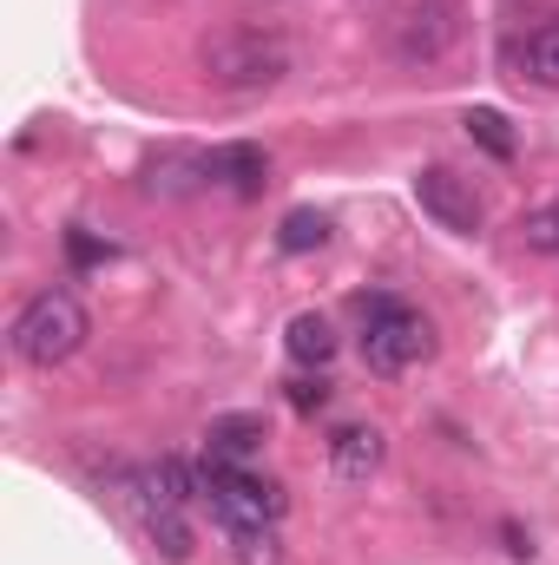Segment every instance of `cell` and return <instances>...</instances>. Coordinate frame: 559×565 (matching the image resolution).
Listing matches in <instances>:
<instances>
[{
	"instance_id": "4fadbf2b",
	"label": "cell",
	"mask_w": 559,
	"mask_h": 565,
	"mask_svg": "<svg viewBox=\"0 0 559 565\" xmlns=\"http://www.w3.org/2000/svg\"><path fill=\"white\" fill-rule=\"evenodd\" d=\"M323 244H329V217H323V211H289L277 224L283 257H303V250H323Z\"/></svg>"
},
{
	"instance_id": "3957f363",
	"label": "cell",
	"mask_w": 559,
	"mask_h": 565,
	"mask_svg": "<svg viewBox=\"0 0 559 565\" xmlns=\"http://www.w3.org/2000/svg\"><path fill=\"white\" fill-rule=\"evenodd\" d=\"M7 342H13V355H20L27 369H53V362H66V355L86 342V309H80V296H66V289L33 296V302L13 316Z\"/></svg>"
},
{
	"instance_id": "277c9868",
	"label": "cell",
	"mask_w": 559,
	"mask_h": 565,
	"mask_svg": "<svg viewBox=\"0 0 559 565\" xmlns=\"http://www.w3.org/2000/svg\"><path fill=\"white\" fill-rule=\"evenodd\" d=\"M198 66H204V79H211V86H224V93H264V86H277L283 73H289V53H283L277 33L238 26V33L204 40Z\"/></svg>"
},
{
	"instance_id": "7c38bea8",
	"label": "cell",
	"mask_w": 559,
	"mask_h": 565,
	"mask_svg": "<svg viewBox=\"0 0 559 565\" xmlns=\"http://www.w3.org/2000/svg\"><path fill=\"white\" fill-rule=\"evenodd\" d=\"M520 79H534V86H559V13L553 20H540V26L520 40Z\"/></svg>"
},
{
	"instance_id": "8992f818",
	"label": "cell",
	"mask_w": 559,
	"mask_h": 565,
	"mask_svg": "<svg viewBox=\"0 0 559 565\" xmlns=\"http://www.w3.org/2000/svg\"><path fill=\"white\" fill-rule=\"evenodd\" d=\"M447 46H454V7H447V0H415V7L395 20V60L434 66Z\"/></svg>"
},
{
	"instance_id": "5b68a950",
	"label": "cell",
	"mask_w": 559,
	"mask_h": 565,
	"mask_svg": "<svg viewBox=\"0 0 559 565\" xmlns=\"http://www.w3.org/2000/svg\"><path fill=\"white\" fill-rule=\"evenodd\" d=\"M415 204L441 224V231H454V237H481V224H487V204H481L474 184L454 178L447 164H421L415 171Z\"/></svg>"
},
{
	"instance_id": "52a82bcc",
	"label": "cell",
	"mask_w": 559,
	"mask_h": 565,
	"mask_svg": "<svg viewBox=\"0 0 559 565\" xmlns=\"http://www.w3.org/2000/svg\"><path fill=\"white\" fill-rule=\"evenodd\" d=\"M382 454H389V440H382L376 422H342L329 434V467H336V480H349V487H362V480L382 467Z\"/></svg>"
},
{
	"instance_id": "ac0fdd59",
	"label": "cell",
	"mask_w": 559,
	"mask_h": 565,
	"mask_svg": "<svg viewBox=\"0 0 559 565\" xmlns=\"http://www.w3.org/2000/svg\"><path fill=\"white\" fill-rule=\"evenodd\" d=\"M66 250H73V264H106L113 257V244H99L93 231H66Z\"/></svg>"
},
{
	"instance_id": "ba28073f",
	"label": "cell",
	"mask_w": 559,
	"mask_h": 565,
	"mask_svg": "<svg viewBox=\"0 0 559 565\" xmlns=\"http://www.w3.org/2000/svg\"><path fill=\"white\" fill-rule=\"evenodd\" d=\"M204 178L224 184L231 198H264V184H271V158H264V145H218V151L204 158Z\"/></svg>"
},
{
	"instance_id": "5bb4252c",
	"label": "cell",
	"mask_w": 559,
	"mask_h": 565,
	"mask_svg": "<svg viewBox=\"0 0 559 565\" xmlns=\"http://www.w3.org/2000/svg\"><path fill=\"white\" fill-rule=\"evenodd\" d=\"M231 559L238 565H283V540L277 526H231Z\"/></svg>"
},
{
	"instance_id": "e0dca14e",
	"label": "cell",
	"mask_w": 559,
	"mask_h": 565,
	"mask_svg": "<svg viewBox=\"0 0 559 565\" xmlns=\"http://www.w3.org/2000/svg\"><path fill=\"white\" fill-rule=\"evenodd\" d=\"M283 388H289V408H296V415H323V408H329V382H323V375H296V382H283Z\"/></svg>"
},
{
	"instance_id": "2e32d148",
	"label": "cell",
	"mask_w": 559,
	"mask_h": 565,
	"mask_svg": "<svg viewBox=\"0 0 559 565\" xmlns=\"http://www.w3.org/2000/svg\"><path fill=\"white\" fill-rule=\"evenodd\" d=\"M520 237H527V250H540V257H559V204L534 211V217L520 224Z\"/></svg>"
},
{
	"instance_id": "8fae6325",
	"label": "cell",
	"mask_w": 559,
	"mask_h": 565,
	"mask_svg": "<svg viewBox=\"0 0 559 565\" xmlns=\"http://www.w3.org/2000/svg\"><path fill=\"white\" fill-rule=\"evenodd\" d=\"M139 526H145V540H151L158 559H171V565L191 559V520H184V507H145Z\"/></svg>"
},
{
	"instance_id": "6da1fadb",
	"label": "cell",
	"mask_w": 559,
	"mask_h": 565,
	"mask_svg": "<svg viewBox=\"0 0 559 565\" xmlns=\"http://www.w3.org/2000/svg\"><path fill=\"white\" fill-rule=\"evenodd\" d=\"M356 316H362V362L376 375H402L434 355V329L428 316L395 302V296H356Z\"/></svg>"
},
{
	"instance_id": "9c48e42d",
	"label": "cell",
	"mask_w": 559,
	"mask_h": 565,
	"mask_svg": "<svg viewBox=\"0 0 559 565\" xmlns=\"http://www.w3.org/2000/svg\"><path fill=\"white\" fill-rule=\"evenodd\" d=\"M264 440H271L264 415H218V422L204 427V454L211 460H238V467H251L264 454Z\"/></svg>"
},
{
	"instance_id": "7a4b0ae2",
	"label": "cell",
	"mask_w": 559,
	"mask_h": 565,
	"mask_svg": "<svg viewBox=\"0 0 559 565\" xmlns=\"http://www.w3.org/2000/svg\"><path fill=\"white\" fill-rule=\"evenodd\" d=\"M198 500L211 507V520L231 533V526H277L283 520V487L238 467V460H204L198 467Z\"/></svg>"
},
{
	"instance_id": "30bf717a",
	"label": "cell",
	"mask_w": 559,
	"mask_h": 565,
	"mask_svg": "<svg viewBox=\"0 0 559 565\" xmlns=\"http://www.w3.org/2000/svg\"><path fill=\"white\" fill-rule=\"evenodd\" d=\"M283 349H289V362H303V369H323V362L336 355V329H329V316H316V309L289 316V329H283Z\"/></svg>"
},
{
	"instance_id": "9a60e30c",
	"label": "cell",
	"mask_w": 559,
	"mask_h": 565,
	"mask_svg": "<svg viewBox=\"0 0 559 565\" xmlns=\"http://www.w3.org/2000/svg\"><path fill=\"white\" fill-rule=\"evenodd\" d=\"M467 139L481 145V151H494V158H514V132H507V119L494 113V106H467Z\"/></svg>"
}]
</instances>
